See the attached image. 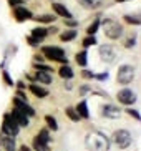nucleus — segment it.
Listing matches in <instances>:
<instances>
[{
  "mask_svg": "<svg viewBox=\"0 0 141 151\" xmlns=\"http://www.w3.org/2000/svg\"><path fill=\"white\" fill-rule=\"evenodd\" d=\"M86 146L91 151H108L110 150V139L100 131H93L86 138Z\"/></svg>",
  "mask_w": 141,
  "mask_h": 151,
  "instance_id": "nucleus-1",
  "label": "nucleus"
},
{
  "mask_svg": "<svg viewBox=\"0 0 141 151\" xmlns=\"http://www.w3.org/2000/svg\"><path fill=\"white\" fill-rule=\"evenodd\" d=\"M103 28H105V35L111 40H116L123 35V27L115 20H105L103 22Z\"/></svg>",
  "mask_w": 141,
  "mask_h": 151,
  "instance_id": "nucleus-2",
  "label": "nucleus"
},
{
  "mask_svg": "<svg viewBox=\"0 0 141 151\" xmlns=\"http://www.w3.org/2000/svg\"><path fill=\"white\" fill-rule=\"evenodd\" d=\"M42 53L45 57L48 58V60H53V62H60L63 65H66V57H65V52L62 48H58V47H43L42 48Z\"/></svg>",
  "mask_w": 141,
  "mask_h": 151,
  "instance_id": "nucleus-3",
  "label": "nucleus"
},
{
  "mask_svg": "<svg viewBox=\"0 0 141 151\" xmlns=\"http://www.w3.org/2000/svg\"><path fill=\"white\" fill-rule=\"evenodd\" d=\"M135 78V68L131 65H121L118 68V75H116V80L119 85H128L133 81Z\"/></svg>",
  "mask_w": 141,
  "mask_h": 151,
  "instance_id": "nucleus-4",
  "label": "nucleus"
},
{
  "mask_svg": "<svg viewBox=\"0 0 141 151\" xmlns=\"http://www.w3.org/2000/svg\"><path fill=\"white\" fill-rule=\"evenodd\" d=\"M113 139H115V143L118 145L119 150H126L131 145V134L126 129H118V131H115Z\"/></svg>",
  "mask_w": 141,
  "mask_h": 151,
  "instance_id": "nucleus-5",
  "label": "nucleus"
},
{
  "mask_svg": "<svg viewBox=\"0 0 141 151\" xmlns=\"http://www.w3.org/2000/svg\"><path fill=\"white\" fill-rule=\"evenodd\" d=\"M4 134H9V136H17L18 131H20V126L17 124V121L12 118V115H5L4 116Z\"/></svg>",
  "mask_w": 141,
  "mask_h": 151,
  "instance_id": "nucleus-6",
  "label": "nucleus"
},
{
  "mask_svg": "<svg viewBox=\"0 0 141 151\" xmlns=\"http://www.w3.org/2000/svg\"><path fill=\"white\" fill-rule=\"evenodd\" d=\"M116 98H118V101L123 103V105H133V103L136 101V95H135V91H131L129 88L119 90Z\"/></svg>",
  "mask_w": 141,
  "mask_h": 151,
  "instance_id": "nucleus-7",
  "label": "nucleus"
},
{
  "mask_svg": "<svg viewBox=\"0 0 141 151\" xmlns=\"http://www.w3.org/2000/svg\"><path fill=\"white\" fill-rule=\"evenodd\" d=\"M13 106H15V110L22 111L23 115H27V116H33L35 115V110H33L27 101L20 100V98H15V100H13Z\"/></svg>",
  "mask_w": 141,
  "mask_h": 151,
  "instance_id": "nucleus-8",
  "label": "nucleus"
},
{
  "mask_svg": "<svg viewBox=\"0 0 141 151\" xmlns=\"http://www.w3.org/2000/svg\"><path fill=\"white\" fill-rule=\"evenodd\" d=\"M13 17L17 18V22H25V20L32 18V12L22 5H18V7H13Z\"/></svg>",
  "mask_w": 141,
  "mask_h": 151,
  "instance_id": "nucleus-9",
  "label": "nucleus"
},
{
  "mask_svg": "<svg viewBox=\"0 0 141 151\" xmlns=\"http://www.w3.org/2000/svg\"><path fill=\"white\" fill-rule=\"evenodd\" d=\"M101 115L106 116V118H111V120H116L121 115V110L118 106H115V105H105L101 108Z\"/></svg>",
  "mask_w": 141,
  "mask_h": 151,
  "instance_id": "nucleus-10",
  "label": "nucleus"
},
{
  "mask_svg": "<svg viewBox=\"0 0 141 151\" xmlns=\"http://www.w3.org/2000/svg\"><path fill=\"white\" fill-rule=\"evenodd\" d=\"M100 55H101L103 62L111 63L115 60V50H113L111 45H101V47H100Z\"/></svg>",
  "mask_w": 141,
  "mask_h": 151,
  "instance_id": "nucleus-11",
  "label": "nucleus"
},
{
  "mask_svg": "<svg viewBox=\"0 0 141 151\" xmlns=\"http://www.w3.org/2000/svg\"><path fill=\"white\" fill-rule=\"evenodd\" d=\"M10 115H12V118H13V120L17 121V124H18V126H28V116H27V115H23L22 111L13 110L12 113H10Z\"/></svg>",
  "mask_w": 141,
  "mask_h": 151,
  "instance_id": "nucleus-12",
  "label": "nucleus"
},
{
  "mask_svg": "<svg viewBox=\"0 0 141 151\" xmlns=\"http://www.w3.org/2000/svg\"><path fill=\"white\" fill-rule=\"evenodd\" d=\"M30 91L35 95V96H38V98L48 96V90L43 88V86H40V85H37V83H32L30 85Z\"/></svg>",
  "mask_w": 141,
  "mask_h": 151,
  "instance_id": "nucleus-13",
  "label": "nucleus"
},
{
  "mask_svg": "<svg viewBox=\"0 0 141 151\" xmlns=\"http://www.w3.org/2000/svg\"><path fill=\"white\" fill-rule=\"evenodd\" d=\"M53 10L57 12V15L63 17L65 20H66V18H71V12L66 9L65 5H62V4H53Z\"/></svg>",
  "mask_w": 141,
  "mask_h": 151,
  "instance_id": "nucleus-14",
  "label": "nucleus"
},
{
  "mask_svg": "<svg viewBox=\"0 0 141 151\" xmlns=\"http://www.w3.org/2000/svg\"><path fill=\"white\" fill-rule=\"evenodd\" d=\"M0 143H2V146L5 148V151H15V139H13L12 136H9V134L2 136Z\"/></svg>",
  "mask_w": 141,
  "mask_h": 151,
  "instance_id": "nucleus-15",
  "label": "nucleus"
},
{
  "mask_svg": "<svg viewBox=\"0 0 141 151\" xmlns=\"http://www.w3.org/2000/svg\"><path fill=\"white\" fill-rule=\"evenodd\" d=\"M76 113L80 115V118H90V111H88V105H86V101H80L78 105H76Z\"/></svg>",
  "mask_w": 141,
  "mask_h": 151,
  "instance_id": "nucleus-16",
  "label": "nucleus"
},
{
  "mask_svg": "<svg viewBox=\"0 0 141 151\" xmlns=\"http://www.w3.org/2000/svg\"><path fill=\"white\" fill-rule=\"evenodd\" d=\"M47 35H48V30H47V28H43V27H37V28H33V30H32V37H33V38H37L38 42H42Z\"/></svg>",
  "mask_w": 141,
  "mask_h": 151,
  "instance_id": "nucleus-17",
  "label": "nucleus"
},
{
  "mask_svg": "<svg viewBox=\"0 0 141 151\" xmlns=\"http://www.w3.org/2000/svg\"><path fill=\"white\" fill-rule=\"evenodd\" d=\"M35 78L40 81V83H45V85L52 83V75H50V73H47V71H37Z\"/></svg>",
  "mask_w": 141,
  "mask_h": 151,
  "instance_id": "nucleus-18",
  "label": "nucleus"
},
{
  "mask_svg": "<svg viewBox=\"0 0 141 151\" xmlns=\"http://www.w3.org/2000/svg\"><path fill=\"white\" fill-rule=\"evenodd\" d=\"M85 9H98L101 5V0H78Z\"/></svg>",
  "mask_w": 141,
  "mask_h": 151,
  "instance_id": "nucleus-19",
  "label": "nucleus"
},
{
  "mask_svg": "<svg viewBox=\"0 0 141 151\" xmlns=\"http://www.w3.org/2000/svg\"><path fill=\"white\" fill-rule=\"evenodd\" d=\"M123 18L129 25H141V15H124Z\"/></svg>",
  "mask_w": 141,
  "mask_h": 151,
  "instance_id": "nucleus-20",
  "label": "nucleus"
},
{
  "mask_svg": "<svg viewBox=\"0 0 141 151\" xmlns=\"http://www.w3.org/2000/svg\"><path fill=\"white\" fill-rule=\"evenodd\" d=\"M33 150L35 151H48V145L35 136V139H33Z\"/></svg>",
  "mask_w": 141,
  "mask_h": 151,
  "instance_id": "nucleus-21",
  "label": "nucleus"
},
{
  "mask_svg": "<svg viewBox=\"0 0 141 151\" xmlns=\"http://www.w3.org/2000/svg\"><path fill=\"white\" fill-rule=\"evenodd\" d=\"M58 73H60V76H62V78H65V80H68V78H71V76H73V70H71L68 65H63V67L60 68V71H58Z\"/></svg>",
  "mask_w": 141,
  "mask_h": 151,
  "instance_id": "nucleus-22",
  "label": "nucleus"
},
{
  "mask_svg": "<svg viewBox=\"0 0 141 151\" xmlns=\"http://www.w3.org/2000/svg\"><path fill=\"white\" fill-rule=\"evenodd\" d=\"M76 63H78L80 67H85V65H86V62H88V60H86V58H88V53H86V52H80V53H76Z\"/></svg>",
  "mask_w": 141,
  "mask_h": 151,
  "instance_id": "nucleus-23",
  "label": "nucleus"
},
{
  "mask_svg": "<svg viewBox=\"0 0 141 151\" xmlns=\"http://www.w3.org/2000/svg\"><path fill=\"white\" fill-rule=\"evenodd\" d=\"M75 37H76V30H66L60 35V38H62L63 42H70V40H73Z\"/></svg>",
  "mask_w": 141,
  "mask_h": 151,
  "instance_id": "nucleus-24",
  "label": "nucleus"
},
{
  "mask_svg": "<svg viewBox=\"0 0 141 151\" xmlns=\"http://www.w3.org/2000/svg\"><path fill=\"white\" fill-rule=\"evenodd\" d=\"M65 113H66V116H68V118H70L71 121H78V120H80V115L76 113L75 108H66Z\"/></svg>",
  "mask_w": 141,
  "mask_h": 151,
  "instance_id": "nucleus-25",
  "label": "nucleus"
},
{
  "mask_svg": "<svg viewBox=\"0 0 141 151\" xmlns=\"http://www.w3.org/2000/svg\"><path fill=\"white\" fill-rule=\"evenodd\" d=\"M100 25H101V22H100V20H95V22L91 23V25H90L88 28H86V32H88V35H95V33H96V30L98 28H100Z\"/></svg>",
  "mask_w": 141,
  "mask_h": 151,
  "instance_id": "nucleus-26",
  "label": "nucleus"
},
{
  "mask_svg": "<svg viewBox=\"0 0 141 151\" xmlns=\"http://www.w3.org/2000/svg\"><path fill=\"white\" fill-rule=\"evenodd\" d=\"M33 20L42 22V23H52L53 20H55V17H53V15H38V17H35Z\"/></svg>",
  "mask_w": 141,
  "mask_h": 151,
  "instance_id": "nucleus-27",
  "label": "nucleus"
},
{
  "mask_svg": "<svg viewBox=\"0 0 141 151\" xmlns=\"http://www.w3.org/2000/svg\"><path fill=\"white\" fill-rule=\"evenodd\" d=\"M45 121H47V124H48V126L53 129V131H57V129H58L57 120H55V118H53L52 115H47V116H45Z\"/></svg>",
  "mask_w": 141,
  "mask_h": 151,
  "instance_id": "nucleus-28",
  "label": "nucleus"
},
{
  "mask_svg": "<svg viewBox=\"0 0 141 151\" xmlns=\"http://www.w3.org/2000/svg\"><path fill=\"white\" fill-rule=\"evenodd\" d=\"M37 138H38V139H42L43 143H47V145L50 143V134H48V131H47V129H42V131L37 134Z\"/></svg>",
  "mask_w": 141,
  "mask_h": 151,
  "instance_id": "nucleus-29",
  "label": "nucleus"
},
{
  "mask_svg": "<svg viewBox=\"0 0 141 151\" xmlns=\"http://www.w3.org/2000/svg\"><path fill=\"white\" fill-rule=\"evenodd\" d=\"M91 45H96V38H95V35H88L83 40V47H85V48H88V47H91Z\"/></svg>",
  "mask_w": 141,
  "mask_h": 151,
  "instance_id": "nucleus-30",
  "label": "nucleus"
},
{
  "mask_svg": "<svg viewBox=\"0 0 141 151\" xmlns=\"http://www.w3.org/2000/svg\"><path fill=\"white\" fill-rule=\"evenodd\" d=\"M126 113H128L129 116H133V118H136V120H141V115L138 113L136 110H133V108H128V110H126Z\"/></svg>",
  "mask_w": 141,
  "mask_h": 151,
  "instance_id": "nucleus-31",
  "label": "nucleus"
},
{
  "mask_svg": "<svg viewBox=\"0 0 141 151\" xmlns=\"http://www.w3.org/2000/svg\"><path fill=\"white\" fill-rule=\"evenodd\" d=\"M135 42H136V35H133L131 38H128V40L124 42V47L126 48H131V47H135Z\"/></svg>",
  "mask_w": 141,
  "mask_h": 151,
  "instance_id": "nucleus-32",
  "label": "nucleus"
},
{
  "mask_svg": "<svg viewBox=\"0 0 141 151\" xmlns=\"http://www.w3.org/2000/svg\"><path fill=\"white\" fill-rule=\"evenodd\" d=\"M2 75H4V81H5V83L9 85V86H12V85H13V80H12V78H10L9 71H4V73H2Z\"/></svg>",
  "mask_w": 141,
  "mask_h": 151,
  "instance_id": "nucleus-33",
  "label": "nucleus"
},
{
  "mask_svg": "<svg viewBox=\"0 0 141 151\" xmlns=\"http://www.w3.org/2000/svg\"><path fill=\"white\" fill-rule=\"evenodd\" d=\"M35 67H37V70H38V71H47V73H48V71H52V68H48L47 65H38V63H37Z\"/></svg>",
  "mask_w": 141,
  "mask_h": 151,
  "instance_id": "nucleus-34",
  "label": "nucleus"
},
{
  "mask_svg": "<svg viewBox=\"0 0 141 151\" xmlns=\"http://www.w3.org/2000/svg\"><path fill=\"white\" fill-rule=\"evenodd\" d=\"M88 91H91V86H90V85H85V86L80 88V93H81V95H86Z\"/></svg>",
  "mask_w": 141,
  "mask_h": 151,
  "instance_id": "nucleus-35",
  "label": "nucleus"
},
{
  "mask_svg": "<svg viewBox=\"0 0 141 151\" xmlns=\"http://www.w3.org/2000/svg\"><path fill=\"white\" fill-rule=\"evenodd\" d=\"M28 43H30L32 47H37V45L40 43V42L37 40V38H33V37H28Z\"/></svg>",
  "mask_w": 141,
  "mask_h": 151,
  "instance_id": "nucleus-36",
  "label": "nucleus"
},
{
  "mask_svg": "<svg viewBox=\"0 0 141 151\" xmlns=\"http://www.w3.org/2000/svg\"><path fill=\"white\" fill-rule=\"evenodd\" d=\"M83 76H85V78H95V73H91L90 70H85L83 71Z\"/></svg>",
  "mask_w": 141,
  "mask_h": 151,
  "instance_id": "nucleus-37",
  "label": "nucleus"
},
{
  "mask_svg": "<svg viewBox=\"0 0 141 151\" xmlns=\"http://www.w3.org/2000/svg\"><path fill=\"white\" fill-rule=\"evenodd\" d=\"M9 4L13 7H18V5H22V0H9Z\"/></svg>",
  "mask_w": 141,
  "mask_h": 151,
  "instance_id": "nucleus-38",
  "label": "nucleus"
},
{
  "mask_svg": "<svg viewBox=\"0 0 141 151\" xmlns=\"http://www.w3.org/2000/svg\"><path fill=\"white\" fill-rule=\"evenodd\" d=\"M17 98H20V100H23V101H27V95L23 93V91H18V93H17Z\"/></svg>",
  "mask_w": 141,
  "mask_h": 151,
  "instance_id": "nucleus-39",
  "label": "nucleus"
},
{
  "mask_svg": "<svg viewBox=\"0 0 141 151\" xmlns=\"http://www.w3.org/2000/svg\"><path fill=\"white\" fill-rule=\"evenodd\" d=\"M65 23H66V25H70V27H75V25H76V22H75V20H70V18H66V20H65Z\"/></svg>",
  "mask_w": 141,
  "mask_h": 151,
  "instance_id": "nucleus-40",
  "label": "nucleus"
},
{
  "mask_svg": "<svg viewBox=\"0 0 141 151\" xmlns=\"http://www.w3.org/2000/svg\"><path fill=\"white\" fill-rule=\"evenodd\" d=\"M98 78V80H106L108 78V73H101V75H95Z\"/></svg>",
  "mask_w": 141,
  "mask_h": 151,
  "instance_id": "nucleus-41",
  "label": "nucleus"
},
{
  "mask_svg": "<svg viewBox=\"0 0 141 151\" xmlns=\"http://www.w3.org/2000/svg\"><path fill=\"white\" fill-rule=\"evenodd\" d=\"M18 151H30V148H28V146H25V145H23V146H20V150H18Z\"/></svg>",
  "mask_w": 141,
  "mask_h": 151,
  "instance_id": "nucleus-42",
  "label": "nucleus"
},
{
  "mask_svg": "<svg viewBox=\"0 0 141 151\" xmlns=\"http://www.w3.org/2000/svg\"><path fill=\"white\" fill-rule=\"evenodd\" d=\"M116 2H126V0H116Z\"/></svg>",
  "mask_w": 141,
  "mask_h": 151,
  "instance_id": "nucleus-43",
  "label": "nucleus"
}]
</instances>
